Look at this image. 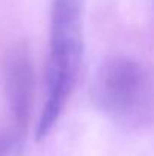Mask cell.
Segmentation results:
<instances>
[{"instance_id": "4", "label": "cell", "mask_w": 154, "mask_h": 156, "mask_svg": "<svg viewBox=\"0 0 154 156\" xmlns=\"http://www.w3.org/2000/svg\"><path fill=\"white\" fill-rule=\"evenodd\" d=\"M8 152V141L0 136V156H5Z\"/></svg>"}, {"instance_id": "2", "label": "cell", "mask_w": 154, "mask_h": 156, "mask_svg": "<svg viewBox=\"0 0 154 156\" xmlns=\"http://www.w3.org/2000/svg\"><path fill=\"white\" fill-rule=\"evenodd\" d=\"M91 91L95 106L121 126L139 127L151 118V76L132 58H107L95 71Z\"/></svg>"}, {"instance_id": "3", "label": "cell", "mask_w": 154, "mask_h": 156, "mask_svg": "<svg viewBox=\"0 0 154 156\" xmlns=\"http://www.w3.org/2000/svg\"><path fill=\"white\" fill-rule=\"evenodd\" d=\"M5 94L8 111L17 126H26L30 115L33 94V68L27 49L23 44L11 49L5 64Z\"/></svg>"}, {"instance_id": "1", "label": "cell", "mask_w": 154, "mask_h": 156, "mask_svg": "<svg viewBox=\"0 0 154 156\" xmlns=\"http://www.w3.org/2000/svg\"><path fill=\"white\" fill-rule=\"evenodd\" d=\"M86 0H53L47 97L36 138H46L71 97L83 59V9Z\"/></svg>"}]
</instances>
